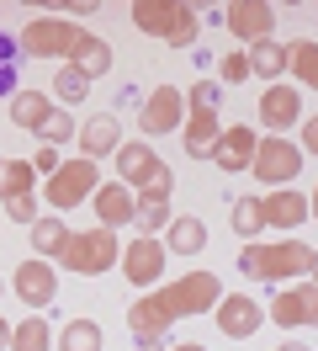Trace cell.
Wrapping results in <instances>:
<instances>
[{
    "mask_svg": "<svg viewBox=\"0 0 318 351\" xmlns=\"http://www.w3.org/2000/svg\"><path fill=\"white\" fill-rule=\"evenodd\" d=\"M59 351H101V325L96 319H69L59 330Z\"/></svg>",
    "mask_w": 318,
    "mask_h": 351,
    "instance_id": "30",
    "label": "cell"
},
{
    "mask_svg": "<svg viewBox=\"0 0 318 351\" xmlns=\"http://www.w3.org/2000/svg\"><path fill=\"white\" fill-rule=\"evenodd\" d=\"M133 27L148 32V38H159L170 48H191L202 38V16L191 11L186 0H133Z\"/></svg>",
    "mask_w": 318,
    "mask_h": 351,
    "instance_id": "2",
    "label": "cell"
},
{
    "mask_svg": "<svg viewBox=\"0 0 318 351\" xmlns=\"http://www.w3.org/2000/svg\"><path fill=\"white\" fill-rule=\"evenodd\" d=\"M287 69L297 75V86L318 90V43H313V38H297V43H287Z\"/></svg>",
    "mask_w": 318,
    "mask_h": 351,
    "instance_id": "26",
    "label": "cell"
},
{
    "mask_svg": "<svg viewBox=\"0 0 318 351\" xmlns=\"http://www.w3.org/2000/svg\"><path fill=\"white\" fill-rule=\"evenodd\" d=\"M59 165H64V154H59V149H48V144H42V149L32 154V171H38V176H53Z\"/></svg>",
    "mask_w": 318,
    "mask_h": 351,
    "instance_id": "39",
    "label": "cell"
},
{
    "mask_svg": "<svg viewBox=\"0 0 318 351\" xmlns=\"http://www.w3.org/2000/svg\"><path fill=\"white\" fill-rule=\"evenodd\" d=\"M228 219H233V234H239L244 245H254V240H260V229H265V208H260V197H239Z\"/></svg>",
    "mask_w": 318,
    "mask_h": 351,
    "instance_id": "29",
    "label": "cell"
},
{
    "mask_svg": "<svg viewBox=\"0 0 318 351\" xmlns=\"http://www.w3.org/2000/svg\"><path fill=\"white\" fill-rule=\"evenodd\" d=\"M11 346V319H5V314H0V351Z\"/></svg>",
    "mask_w": 318,
    "mask_h": 351,
    "instance_id": "41",
    "label": "cell"
},
{
    "mask_svg": "<svg viewBox=\"0 0 318 351\" xmlns=\"http://www.w3.org/2000/svg\"><path fill=\"white\" fill-rule=\"evenodd\" d=\"M217 22L228 27L233 38H244V43H265L271 27H276V11L265 5V0H228Z\"/></svg>",
    "mask_w": 318,
    "mask_h": 351,
    "instance_id": "11",
    "label": "cell"
},
{
    "mask_svg": "<svg viewBox=\"0 0 318 351\" xmlns=\"http://www.w3.org/2000/svg\"><path fill=\"white\" fill-rule=\"evenodd\" d=\"M48 112H53V96L48 90H16L11 96V123L27 133H38L42 123H48Z\"/></svg>",
    "mask_w": 318,
    "mask_h": 351,
    "instance_id": "24",
    "label": "cell"
},
{
    "mask_svg": "<svg viewBox=\"0 0 318 351\" xmlns=\"http://www.w3.org/2000/svg\"><path fill=\"white\" fill-rule=\"evenodd\" d=\"M281 351H308V346H302V341H287V346H281Z\"/></svg>",
    "mask_w": 318,
    "mask_h": 351,
    "instance_id": "46",
    "label": "cell"
},
{
    "mask_svg": "<svg viewBox=\"0 0 318 351\" xmlns=\"http://www.w3.org/2000/svg\"><path fill=\"white\" fill-rule=\"evenodd\" d=\"M122 261V240H117V229H69V245H64L59 266L64 271H80V277H101L111 266Z\"/></svg>",
    "mask_w": 318,
    "mask_h": 351,
    "instance_id": "3",
    "label": "cell"
},
{
    "mask_svg": "<svg viewBox=\"0 0 318 351\" xmlns=\"http://www.w3.org/2000/svg\"><path fill=\"white\" fill-rule=\"evenodd\" d=\"M154 298L170 308V319H191V314H212V308H217L223 282H217L212 271H181V277H175V282H165Z\"/></svg>",
    "mask_w": 318,
    "mask_h": 351,
    "instance_id": "4",
    "label": "cell"
},
{
    "mask_svg": "<svg viewBox=\"0 0 318 351\" xmlns=\"http://www.w3.org/2000/svg\"><path fill=\"white\" fill-rule=\"evenodd\" d=\"M170 325H175V319H170V308L159 304L154 293H144L138 304L127 308V330H133V341H165Z\"/></svg>",
    "mask_w": 318,
    "mask_h": 351,
    "instance_id": "19",
    "label": "cell"
},
{
    "mask_svg": "<svg viewBox=\"0 0 318 351\" xmlns=\"http://www.w3.org/2000/svg\"><path fill=\"white\" fill-rule=\"evenodd\" d=\"M265 319H276L281 330L308 325V319H302V304H297V287H281V293H276V298H271V314H265Z\"/></svg>",
    "mask_w": 318,
    "mask_h": 351,
    "instance_id": "33",
    "label": "cell"
},
{
    "mask_svg": "<svg viewBox=\"0 0 318 351\" xmlns=\"http://www.w3.org/2000/svg\"><path fill=\"white\" fill-rule=\"evenodd\" d=\"M11 80H16V59H11V38H0V96L11 90Z\"/></svg>",
    "mask_w": 318,
    "mask_h": 351,
    "instance_id": "38",
    "label": "cell"
},
{
    "mask_svg": "<svg viewBox=\"0 0 318 351\" xmlns=\"http://www.w3.org/2000/svg\"><path fill=\"white\" fill-rule=\"evenodd\" d=\"M165 261H170L165 245H159V240H144V234H138L133 245H122V261H117V266H122V277H127L133 287H154L159 277H165Z\"/></svg>",
    "mask_w": 318,
    "mask_h": 351,
    "instance_id": "12",
    "label": "cell"
},
{
    "mask_svg": "<svg viewBox=\"0 0 318 351\" xmlns=\"http://www.w3.org/2000/svg\"><path fill=\"white\" fill-rule=\"evenodd\" d=\"M11 351H53V330L42 314H27L21 325H11Z\"/></svg>",
    "mask_w": 318,
    "mask_h": 351,
    "instance_id": "28",
    "label": "cell"
},
{
    "mask_svg": "<svg viewBox=\"0 0 318 351\" xmlns=\"http://www.w3.org/2000/svg\"><path fill=\"white\" fill-rule=\"evenodd\" d=\"M101 186V171H96V160H64L59 171L48 176V186H42V197H48V213H69V208H80L90 202V192Z\"/></svg>",
    "mask_w": 318,
    "mask_h": 351,
    "instance_id": "6",
    "label": "cell"
},
{
    "mask_svg": "<svg viewBox=\"0 0 318 351\" xmlns=\"http://www.w3.org/2000/svg\"><path fill=\"white\" fill-rule=\"evenodd\" d=\"M138 351H165V346H159V341H138Z\"/></svg>",
    "mask_w": 318,
    "mask_h": 351,
    "instance_id": "44",
    "label": "cell"
},
{
    "mask_svg": "<svg viewBox=\"0 0 318 351\" xmlns=\"http://www.w3.org/2000/svg\"><path fill=\"white\" fill-rule=\"evenodd\" d=\"M75 144H80V160H106V154H117V144H122V123H117V112H96V117H85L80 133H75Z\"/></svg>",
    "mask_w": 318,
    "mask_h": 351,
    "instance_id": "14",
    "label": "cell"
},
{
    "mask_svg": "<svg viewBox=\"0 0 318 351\" xmlns=\"http://www.w3.org/2000/svg\"><path fill=\"white\" fill-rule=\"evenodd\" d=\"M53 96H59V101H64V112H69L75 101H85V96H90V80H85L80 69L59 64V69H53Z\"/></svg>",
    "mask_w": 318,
    "mask_h": 351,
    "instance_id": "31",
    "label": "cell"
},
{
    "mask_svg": "<svg viewBox=\"0 0 318 351\" xmlns=\"http://www.w3.org/2000/svg\"><path fill=\"white\" fill-rule=\"evenodd\" d=\"M308 213H313V219H318V186H313V197H308Z\"/></svg>",
    "mask_w": 318,
    "mask_h": 351,
    "instance_id": "45",
    "label": "cell"
},
{
    "mask_svg": "<svg viewBox=\"0 0 318 351\" xmlns=\"http://www.w3.org/2000/svg\"><path fill=\"white\" fill-rule=\"evenodd\" d=\"M170 219H175V213H170V202H154V208H138V234H144V240H159V229H170Z\"/></svg>",
    "mask_w": 318,
    "mask_h": 351,
    "instance_id": "35",
    "label": "cell"
},
{
    "mask_svg": "<svg viewBox=\"0 0 318 351\" xmlns=\"http://www.w3.org/2000/svg\"><path fill=\"white\" fill-rule=\"evenodd\" d=\"M313 266V245L302 240H271V245H244L239 250V271L250 282H292V277H308Z\"/></svg>",
    "mask_w": 318,
    "mask_h": 351,
    "instance_id": "1",
    "label": "cell"
},
{
    "mask_svg": "<svg viewBox=\"0 0 318 351\" xmlns=\"http://www.w3.org/2000/svg\"><path fill=\"white\" fill-rule=\"evenodd\" d=\"M159 245H165V256H202L207 250V223L196 219V213H181V219H170Z\"/></svg>",
    "mask_w": 318,
    "mask_h": 351,
    "instance_id": "20",
    "label": "cell"
},
{
    "mask_svg": "<svg viewBox=\"0 0 318 351\" xmlns=\"http://www.w3.org/2000/svg\"><path fill=\"white\" fill-rule=\"evenodd\" d=\"M11 293H16L27 308H48L59 298V271H53V261L27 256L21 266H11Z\"/></svg>",
    "mask_w": 318,
    "mask_h": 351,
    "instance_id": "8",
    "label": "cell"
},
{
    "mask_svg": "<svg viewBox=\"0 0 318 351\" xmlns=\"http://www.w3.org/2000/svg\"><path fill=\"white\" fill-rule=\"evenodd\" d=\"M32 186H38V171H32V160H5V165H0V202H11V197H32Z\"/></svg>",
    "mask_w": 318,
    "mask_h": 351,
    "instance_id": "27",
    "label": "cell"
},
{
    "mask_svg": "<svg viewBox=\"0 0 318 351\" xmlns=\"http://www.w3.org/2000/svg\"><path fill=\"white\" fill-rule=\"evenodd\" d=\"M297 304H302V319L318 325V282H297Z\"/></svg>",
    "mask_w": 318,
    "mask_h": 351,
    "instance_id": "37",
    "label": "cell"
},
{
    "mask_svg": "<svg viewBox=\"0 0 318 351\" xmlns=\"http://www.w3.org/2000/svg\"><path fill=\"white\" fill-rule=\"evenodd\" d=\"M75 133H80V123H75L64 107H53V112H48V123L38 128V138L48 144V149H59V144H75Z\"/></svg>",
    "mask_w": 318,
    "mask_h": 351,
    "instance_id": "32",
    "label": "cell"
},
{
    "mask_svg": "<svg viewBox=\"0 0 318 351\" xmlns=\"http://www.w3.org/2000/svg\"><path fill=\"white\" fill-rule=\"evenodd\" d=\"M5 213L32 229V223H38V197H11V202H5Z\"/></svg>",
    "mask_w": 318,
    "mask_h": 351,
    "instance_id": "36",
    "label": "cell"
},
{
    "mask_svg": "<svg viewBox=\"0 0 318 351\" xmlns=\"http://www.w3.org/2000/svg\"><path fill=\"white\" fill-rule=\"evenodd\" d=\"M260 208H265V229H302V223H308V197H302L297 186H276V192H265Z\"/></svg>",
    "mask_w": 318,
    "mask_h": 351,
    "instance_id": "17",
    "label": "cell"
},
{
    "mask_svg": "<svg viewBox=\"0 0 318 351\" xmlns=\"http://www.w3.org/2000/svg\"><path fill=\"white\" fill-rule=\"evenodd\" d=\"M170 351H207V346H196V341H181V346H170Z\"/></svg>",
    "mask_w": 318,
    "mask_h": 351,
    "instance_id": "43",
    "label": "cell"
},
{
    "mask_svg": "<svg viewBox=\"0 0 318 351\" xmlns=\"http://www.w3.org/2000/svg\"><path fill=\"white\" fill-rule=\"evenodd\" d=\"M260 117H265V133H276V138H287V128H297L302 123V96H297V86H265V96H260Z\"/></svg>",
    "mask_w": 318,
    "mask_h": 351,
    "instance_id": "13",
    "label": "cell"
},
{
    "mask_svg": "<svg viewBox=\"0 0 318 351\" xmlns=\"http://www.w3.org/2000/svg\"><path fill=\"white\" fill-rule=\"evenodd\" d=\"M159 165H165V160L154 154V144H138V138H133V144H117V181H122L127 192H138Z\"/></svg>",
    "mask_w": 318,
    "mask_h": 351,
    "instance_id": "18",
    "label": "cell"
},
{
    "mask_svg": "<svg viewBox=\"0 0 318 351\" xmlns=\"http://www.w3.org/2000/svg\"><path fill=\"white\" fill-rule=\"evenodd\" d=\"M254 144H260V133L250 128V123H233V128L217 133V149H212V160L223 165V176H244L254 160Z\"/></svg>",
    "mask_w": 318,
    "mask_h": 351,
    "instance_id": "15",
    "label": "cell"
},
{
    "mask_svg": "<svg viewBox=\"0 0 318 351\" xmlns=\"http://www.w3.org/2000/svg\"><path fill=\"white\" fill-rule=\"evenodd\" d=\"M302 144H308V154H318V117L302 123Z\"/></svg>",
    "mask_w": 318,
    "mask_h": 351,
    "instance_id": "40",
    "label": "cell"
},
{
    "mask_svg": "<svg viewBox=\"0 0 318 351\" xmlns=\"http://www.w3.org/2000/svg\"><path fill=\"white\" fill-rule=\"evenodd\" d=\"M297 171H302V144H292V138H276V133H265L260 144H254V160H250V176L260 181V186H292Z\"/></svg>",
    "mask_w": 318,
    "mask_h": 351,
    "instance_id": "7",
    "label": "cell"
},
{
    "mask_svg": "<svg viewBox=\"0 0 318 351\" xmlns=\"http://www.w3.org/2000/svg\"><path fill=\"white\" fill-rule=\"evenodd\" d=\"M308 282H318V245H313V266H308Z\"/></svg>",
    "mask_w": 318,
    "mask_h": 351,
    "instance_id": "42",
    "label": "cell"
},
{
    "mask_svg": "<svg viewBox=\"0 0 318 351\" xmlns=\"http://www.w3.org/2000/svg\"><path fill=\"white\" fill-rule=\"evenodd\" d=\"M181 123H186V96L175 86H154L144 96V107H138V128L148 138H159V133H175Z\"/></svg>",
    "mask_w": 318,
    "mask_h": 351,
    "instance_id": "9",
    "label": "cell"
},
{
    "mask_svg": "<svg viewBox=\"0 0 318 351\" xmlns=\"http://www.w3.org/2000/svg\"><path fill=\"white\" fill-rule=\"evenodd\" d=\"M212 319H217V330H223L228 341H250L254 330L265 325V308L254 304L250 293H223L217 308H212Z\"/></svg>",
    "mask_w": 318,
    "mask_h": 351,
    "instance_id": "10",
    "label": "cell"
},
{
    "mask_svg": "<svg viewBox=\"0 0 318 351\" xmlns=\"http://www.w3.org/2000/svg\"><path fill=\"white\" fill-rule=\"evenodd\" d=\"M244 53H250V69L260 75V80H271V86H276V75H287V43L265 38V43H250Z\"/></svg>",
    "mask_w": 318,
    "mask_h": 351,
    "instance_id": "25",
    "label": "cell"
},
{
    "mask_svg": "<svg viewBox=\"0 0 318 351\" xmlns=\"http://www.w3.org/2000/svg\"><path fill=\"white\" fill-rule=\"evenodd\" d=\"M80 22H69V16H32V22L21 27V53L27 59H64L69 64V53H75V43H80Z\"/></svg>",
    "mask_w": 318,
    "mask_h": 351,
    "instance_id": "5",
    "label": "cell"
},
{
    "mask_svg": "<svg viewBox=\"0 0 318 351\" xmlns=\"http://www.w3.org/2000/svg\"><path fill=\"white\" fill-rule=\"evenodd\" d=\"M69 69H80L85 80L106 75V69H111V43L96 38V32H80V43H75V53H69Z\"/></svg>",
    "mask_w": 318,
    "mask_h": 351,
    "instance_id": "23",
    "label": "cell"
},
{
    "mask_svg": "<svg viewBox=\"0 0 318 351\" xmlns=\"http://www.w3.org/2000/svg\"><path fill=\"white\" fill-rule=\"evenodd\" d=\"M254 69H250V53L244 48H233V53H223L217 59V86H244Z\"/></svg>",
    "mask_w": 318,
    "mask_h": 351,
    "instance_id": "34",
    "label": "cell"
},
{
    "mask_svg": "<svg viewBox=\"0 0 318 351\" xmlns=\"http://www.w3.org/2000/svg\"><path fill=\"white\" fill-rule=\"evenodd\" d=\"M0 165H5V154H0Z\"/></svg>",
    "mask_w": 318,
    "mask_h": 351,
    "instance_id": "48",
    "label": "cell"
},
{
    "mask_svg": "<svg viewBox=\"0 0 318 351\" xmlns=\"http://www.w3.org/2000/svg\"><path fill=\"white\" fill-rule=\"evenodd\" d=\"M90 202H96V223L101 229H127V223L138 219V202H133V192H127L122 181H101L90 192Z\"/></svg>",
    "mask_w": 318,
    "mask_h": 351,
    "instance_id": "16",
    "label": "cell"
},
{
    "mask_svg": "<svg viewBox=\"0 0 318 351\" xmlns=\"http://www.w3.org/2000/svg\"><path fill=\"white\" fill-rule=\"evenodd\" d=\"M0 293H5V277H0Z\"/></svg>",
    "mask_w": 318,
    "mask_h": 351,
    "instance_id": "47",
    "label": "cell"
},
{
    "mask_svg": "<svg viewBox=\"0 0 318 351\" xmlns=\"http://www.w3.org/2000/svg\"><path fill=\"white\" fill-rule=\"evenodd\" d=\"M64 245H69V223L59 213H38V223H32V256L38 261H59Z\"/></svg>",
    "mask_w": 318,
    "mask_h": 351,
    "instance_id": "22",
    "label": "cell"
},
{
    "mask_svg": "<svg viewBox=\"0 0 318 351\" xmlns=\"http://www.w3.org/2000/svg\"><path fill=\"white\" fill-rule=\"evenodd\" d=\"M217 133H223L217 112H186V123H181V138H186V154H191V160H212Z\"/></svg>",
    "mask_w": 318,
    "mask_h": 351,
    "instance_id": "21",
    "label": "cell"
}]
</instances>
